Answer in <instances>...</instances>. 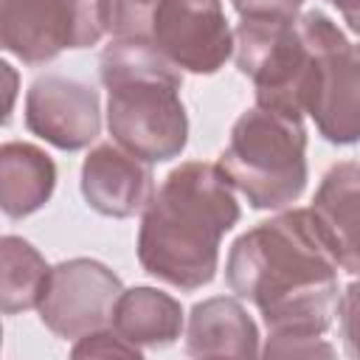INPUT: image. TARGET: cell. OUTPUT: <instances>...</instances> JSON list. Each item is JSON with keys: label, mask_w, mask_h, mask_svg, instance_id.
<instances>
[{"label": "cell", "mask_w": 360, "mask_h": 360, "mask_svg": "<svg viewBox=\"0 0 360 360\" xmlns=\"http://www.w3.org/2000/svg\"><path fill=\"white\" fill-rule=\"evenodd\" d=\"M338 262L309 208H290L245 231L228 253L225 278L267 323L264 357H332L323 332L338 315Z\"/></svg>", "instance_id": "6da1fadb"}, {"label": "cell", "mask_w": 360, "mask_h": 360, "mask_svg": "<svg viewBox=\"0 0 360 360\" xmlns=\"http://www.w3.org/2000/svg\"><path fill=\"white\" fill-rule=\"evenodd\" d=\"M239 217L233 188L217 163H180L143 208L138 262L169 287L200 290L217 276L219 242Z\"/></svg>", "instance_id": "7a4b0ae2"}, {"label": "cell", "mask_w": 360, "mask_h": 360, "mask_svg": "<svg viewBox=\"0 0 360 360\" xmlns=\"http://www.w3.org/2000/svg\"><path fill=\"white\" fill-rule=\"evenodd\" d=\"M98 73L107 87V129L121 149L146 163H166L186 149L183 76L152 42L112 39Z\"/></svg>", "instance_id": "3957f363"}, {"label": "cell", "mask_w": 360, "mask_h": 360, "mask_svg": "<svg viewBox=\"0 0 360 360\" xmlns=\"http://www.w3.org/2000/svg\"><path fill=\"white\" fill-rule=\"evenodd\" d=\"M217 166L253 208L292 205L309 177L304 121L264 107L242 112Z\"/></svg>", "instance_id": "277c9868"}, {"label": "cell", "mask_w": 360, "mask_h": 360, "mask_svg": "<svg viewBox=\"0 0 360 360\" xmlns=\"http://www.w3.org/2000/svg\"><path fill=\"white\" fill-rule=\"evenodd\" d=\"M309 20L315 34V76L304 115L315 121L329 143L349 146L360 135L357 51L323 11H309Z\"/></svg>", "instance_id": "5b68a950"}, {"label": "cell", "mask_w": 360, "mask_h": 360, "mask_svg": "<svg viewBox=\"0 0 360 360\" xmlns=\"http://www.w3.org/2000/svg\"><path fill=\"white\" fill-rule=\"evenodd\" d=\"M121 290V278L107 264L96 259H68L48 267L37 309L53 335L79 340L82 335L110 326Z\"/></svg>", "instance_id": "8992f818"}, {"label": "cell", "mask_w": 360, "mask_h": 360, "mask_svg": "<svg viewBox=\"0 0 360 360\" xmlns=\"http://www.w3.org/2000/svg\"><path fill=\"white\" fill-rule=\"evenodd\" d=\"M149 42L177 70L197 76L217 73L233 53L222 0H160Z\"/></svg>", "instance_id": "52a82bcc"}, {"label": "cell", "mask_w": 360, "mask_h": 360, "mask_svg": "<svg viewBox=\"0 0 360 360\" xmlns=\"http://www.w3.org/2000/svg\"><path fill=\"white\" fill-rule=\"evenodd\" d=\"M25 127L62 152L84 149L101 132L98 93L70 76H39L25 93Z\"/></svg>", "instance_id": "ba28073f"}, {"label": "cell", "mask_w": 360, "mask_h": 360, "mask_svg": "<svg viewBox=\"0 0 360 360\" xmlns=\"http://www.w3.org/2000/svg\"><path fill=\"white\" fill-rule=\"evenodd\" d=\"M82 194L101 217H135L155 194L152 163L129 155L118 143H98L82 163Z\"/></svg>", "instance_id": "9c48e42d"}, {"label": "cell", "mask_w": 360, "mask_h": 360, "mask_svg": "<svg viewBox=\"0 0 360 360\" xmlns=\"http://www.w3.org/2000/svg\"><path fill=\"white\" fill-rule=\"evenodd\" d=\"M357 183H360L357 160L335 163L323 174L315 191L312 208H309L338 267L346 270L349 276H354L360 267L357 262V200H360Z\"/></svg>", "instance_id": "30bf717a"}, {"label": "cell", "mask_w": 360, "mask_h": 360, "mask_svg": "<svg viewBox=\"0 0 360 360\" xmlns=\"http://www.w3.org/2000/svg\"><path fill=\"white\" fill-rule=\"evenodd\" d=\"M68 48L59 0H0V51L25 65H45Z\"/></svg>", "instance_id": "8fae6325"}, {"label": "cell", "mask_w": 360, "mask_h": 360, "mask_svg": "<svg viewBox=\"0 0 360 360\" xmlns=\"http://www.w3.org/2000/svg\"><path fill=\"white\" fill-rule=\"evenodd\" d=\"M186 352L191 357H256L259 329L239 298H205L191 307Z\"/></svg>", "instance_id": "7c38bea8"}, {"label": "cell", "mask_w": 360, "mask_h": 360, "mask_svg": "<svg viewBox=\"0 0 360 360\" xmlns=\"http://www.w3.org/2000/svg\"><path fill=\"white\" fill-rule=\"evenodd\" d=\"M56 188L53 158L28 141L0 143V211L22 219L51 200Z\"/></svg>", "instance_id": "4fadbf2b"}, {"label": "cell", "mask_w": 360, "mask_h": 360, "mask_svg": "<svg viewBox=\"0 0 360 360\" xmlns=\"http://www.w3.org/2000/svg\"><path fill=\"white\" fill-rule=\"evenodd\" d=\"M110 326L138 349H163L183 332V307L174 295L155 287L121 290Z\"/></svg>", "instance_id": "5bb4252c"}, {"label": "cell", "mask_w": 360, "mask_h": 360, "mask_svg": "<svg viewBox=\"0 0 360 360\" xmlns=\"http://www.w3.org/2000/svg\"><path fill=\"white\" fill-rule=\"evenodd\" d=\"M48 278L45 256L22 236H0V312L17 315L39 304Z\"/></svg>", "instance_id": "9a60e30c"}, {"label": "cell", "mask_w": 360, "mask_h": 360, "mask_svg": "<svg viewBox=\"0 0 360 360\" xmlns=\"http://www.w3.org/2000/svg\"><path fill=\"white\" fill-rule=\"evenodd\" d=\"M68 48H90L107 34V0H59Z\"/></svg>", "instance_id": "2e32d148"}, {"label": "cell", "mask_w": 360, "mask_h": 360, "mask_svg": "<svg viewBox=\"0 0 360 360\" xmlns=\"http://www.w3.org/2000/svg\"><path fill=\"white\" fill-rule=\"evenodd\" d=\"M160 0H107V31L112 39L149 42Z\"/></svg>", "instance_id": "e0dca14e"}, {"label": "cell", "mask_w": 360, "mask_h": 360, "mask_svg": "<svg viewBox=\"0 0 360 360\" xmlns=\"http://www.w3.org/2000/svg\"><path fill=\"white\" fill-rule=\"evenodd\" d=\"M73 357H141L143 352L138 346H132L129 340H124L112 326L107 329H96L90 335H82L79 343L70 349Z\"/></svg>", "instance_id": "ac0fdd59"}, {"label": "cell", "mask_w": 360, "mask_h": 360, "mask_svg": "<svg viewBox=\"0 0 360 360\" xmlns=\"http://www.w3.org/2000/svg\"><path fill=\"white\" fill-rule=\"evenodd\" d=\"M242 17H270V20H292L304 0H231Z\"/></svg>", "instance_id": "d6986e66"}, {"label": "cell", "mask_w": 360, "mask_h": 360, "mask_svg": "<svg viewBox=\"0 0 360 360\" xmlns=\"http://www.w3.org/2000/svg\"><path fill=\"white\" fill-rule=\"evenodd\" d=\"M17 93H20V73L6 59H0V127H6L11 121Z\"/></svg>", "instance_id": "ffe728a7"}, {"label": "cell", "mask_w": 360, "mask_h": 360, "mask_svg": "<svg viewBox=\"0 0 360 360\" xmlns=\"http://www.w3.org/2000/svg\"><path fill=\"white\" fill-rule=\"evenodd\" d=\"M343 17H346V22H349V28L352 31H357V3L360 0H329Z\"/></svg>", "instance_id": "44dd1931"}, {"label": "cell", "mask_w": 360, "mask_h": 360, "mask_svg": "<svg viewBox=\"0 0 360 360\" xmlns=\"http://www.w3.org/2000/svg\"><path fill=\"white\" fill-rule=\"evenodd\" d=\"M0 343H3V326H0Z\"/></svg>", "instance_id": "7402d4cb"}]
</instances>
